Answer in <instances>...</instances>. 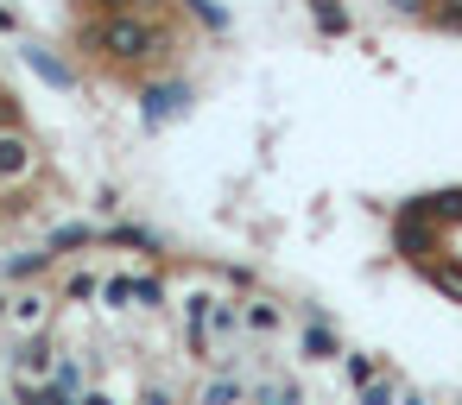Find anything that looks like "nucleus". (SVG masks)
Segmentation results:
<instances>
[{"instance_id":"obj_1","label":"nucleus","mask_w":462,"mask_h":405,"mask_svg":"<svg viewBox=\"0 0 462 405\" xmlns=\"http://www.w3.org/2000/svg\"><path fill=\"white\" fill-rule=\"evenodd\" d=\"M14 260L0 285V405H418L329 323L285 317L235 272Z\"/></svg>"},{"instance_id":"obj_2","label":"nucleus","mask_w":462,"mask_h":405,"mask_svg":"<svg viewBox=\"0 0 462 405\" xmlns=\"http://www.w3.org/2000/svg\"><path fill=\"white\" fill-rule=\"evenodd\" d=\"M146 45H152V32H146L140 20H127V14H115V20L96 32V51H108V58H146Z\"/></svg>"},{"instance_id":"obj_3","label":"nucleus","mask_w":462,"mask_h":405,"mask_svg":"<svg viewBox=\"0 0 462 405\" xmlns=\"http://www.w3.org/2000/svg\"><path fill=\"white\" fill-rule=\"evenodd\" d=\"M102 7H115V14H127V7H134V0H102Z\"/></svg>"}]
</instances>
